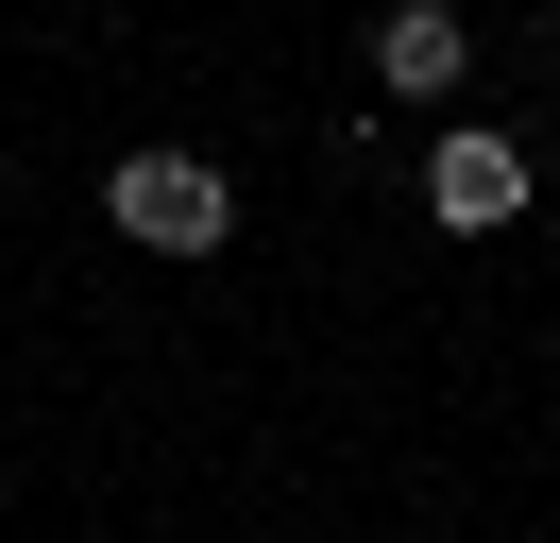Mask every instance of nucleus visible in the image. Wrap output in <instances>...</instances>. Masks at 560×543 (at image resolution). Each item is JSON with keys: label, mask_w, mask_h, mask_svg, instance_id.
<instances>
[{"label": "nucleus", "mask_w": 560, "mask_h": 543, "mask_svg": "<svg viewBox=\"0 0 560 543\" xmlns=\"http://www.w3.org/2000/svg\"><path fill=\"white\" fill-rule=\"evenodd\" d=\"M458 68H476V18L458 0H390L374 18V85L390 102H458Z\"/></svg>", "instance_id": "nucleus-3"}, {"label": "nucleus", "mask_w": 560, "mask_h": 543, "mask_svg": "<svg viewBox=\"0 0 560 543\" xmlns=\"http://www.w3.org/2000/svg\"><path fill=\"white\" fill-rule=\"evenodd\" d=\"M424 221L442 238H510L526 221V136H424Z\"/></svg>", "instance_id": "nucleus-2"}, {"label": "nucleus", "mask_w": 560, "mask_h": 543, "mask_svg": "<svg viewBox=\"0 0 560 543\" xmlns=\"http://www.w3.org/2000/svg\"><path fill=\"white\" fill-rule=\"evenodd\" d=\"M103 221L137 238V255H221V238H238V187H221L205 153H171V136H137V153L103 170Z\"/></svg>", "instance_id": "nucleus-1"}, {"label": "nucleus", "mask_w": 560, "mask_h": 543, "mask_svg": "<svg viewBox=\"0 0 560 543\" xmlns=\"http://www.w3.org/2000/svg\"><path fill=\"white\" fill-rule=\"evenodd\" d=\"M544 51H560V18H544Z\"/></svg>", "instance_id": "nucleus-4"}]
</instances>
